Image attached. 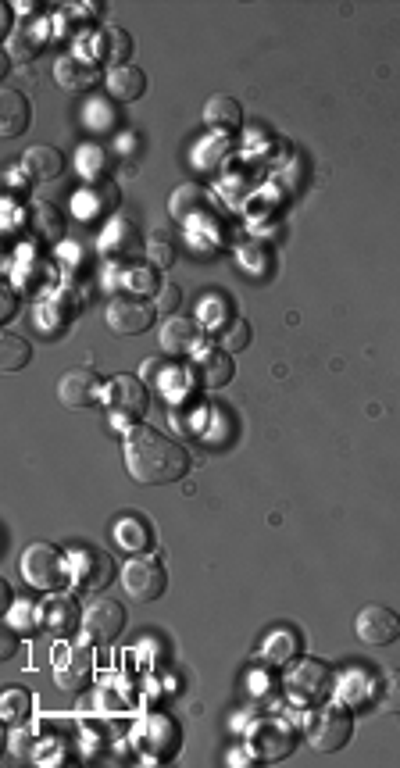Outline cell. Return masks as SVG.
<instances>
[{"label": "cell", "mask_w": 400, "mask_h": 768, "mask_svg": "<svg viewBox=\"0 0 400 768\" xmlns=\"http://www.w3.org/2000/svg\"><path fill=\"white\" fill-rule=\"evenodd\" d=\"M29 101L18 90L0 93V133L4 136H22L29 129Z\"/></svg>", "instance_id": "cell-26"}, {"label": "cell", "mask_w": 400, "mask_h": 768, "mask_svg": "<svg viewBox=\"0 0 400 768\" xmlns=\"http://www.w3.org/2000/svg\"><path fill=\"white\" fill-rule=\"evenodd\" d=\"M136 740H140V751L150 761H165L179 751V726H172L168 718H150V722L140 726Z\"/></svg>", "instance_id": "cell-14"}, {"label": "cell", "mask_w": 400, "mask_h": 768, "mask_svg": "<svg viewBox=\"0 0 400 768\" xmlns=\"http://www.w3.org/2000/svg\"><path fill=\"white\" fill-rule=\"evenodd\" d=\"M90 51H93V58L97 61L118 68L125 58H129V54H133V36L125 33V29H118V26H104L97 36H93Z\"/></svg>", "instance_id": "cell-20"}, {"label": "cell", "mask_w": 400, "mask_h": 768, "mask_svg": "<svg viewBox=\"0 0 400 768\" xmlns=\"http://www.w3.org/2000/svg\"><path fill=\"white\" fill-rule=\"evenodd\" d=\"M0 365H4V372H22L29 361H33V347L22 340V336L15 333H4V340H0Z\"/></svg>", "instance_id": "cell-33"}, {"label": "cell", "mask_w": 400, "mask_h": 768, "mask_svg": "<svg viewBox=\"0 0 400 768\" xmlns=\"http://www.w3.org/2000/svg\"><path fill=\"white\" fill-rule=\"evenodd\" d=\"M104 401H108L111 418L125 426V422L147 415V386L136 376H115L111 383H104Z\"/></svg>", "instance_id": "cell-5"}, {"label": "cell", "mask_w": 400, "mask_h": 768, "mask_svg": "<svg viewBox=\"0 0 400 768\" xmlns=\"http://www.w3.org/2000/svg\"><path fill=\"white\" fill-rule=\"evenodd\" d=\"M18 651V640H15V633H4V643H0V654L4 658H11V654Z\"/></svg>", "instance_id": "cell-44"}, {"label": "cell", "mask_w": 400, "mask_h": 768, "mask_svg": "<svg viewBox=\"0 0 400 768\" xmlns=\"http://www.w3.org/2000/svg\"><path fill=\"white\" fill-rule=\"evenodd\" d=\"M179 304H183V290H179L175 283H165V286H161V290H158V311L172 315V311L179 308Z\"/></svg>", "instance_id": "cell-39"}, {"label": "cell", "mask_w": 400, "mask_h": 768, "mask_svg": "<svg viewBox=\"0 0 400 768\" xmlns=\"http://www.w3.org/2000/svg\"><path fill=\"white\" fill-rule=\"evenodd\" d=\"M193 376L200 379V386H208V390H218L233 379V358L222 351V347H200L193 351Z\"/></svg>", "instance_id": "cell-16"}, {"label": "cell", "mask_w": 400, "mask_h": 768, "mask_svg": "<svg viewBox=\"0 0 400 768\" xmlns=\"http://www.w3.org/2000/svg\"><path fill=\"white\" fill-rule=\"evenodd\" d=\"M118 201H122L118 186H111V183H90L83 193H79V197H75V211H79V218L111 215V211L118 208Z\"/></svg>", "instance_id": "cell-23"}, {"label": "cell", "mask_w": 400, "mask_h": 768, "mask_svg": "<svg viewBox=\"0 0 400 768\" xmlns=\"http://www.w3.org/2000/svg\"><path fill=\"white\" fill-rule=\"evenodd\" d=\"M25 708H29V697H25L22 690H8V697H4V718L18 722V718L25 715Z\"/></svg>", "instance_id": "cell-37"}, {"label": "cell", "mask_w": 400, "mask_h": 768, "mask_svg": "<svg viewBox=\"0 0 400 768\" xmlns=\"http://www.w3.org/2000/svg\"><path fill=\"white\" fill-rule=\"evenodd\" d=\"M29 226H33V236H40V240H61L65 236V215L50 201H33Z\"/></svg>", "instance_id": "cell-28"}, {"label": "cell", "mask_w": 400, "mask_h": 768, "mask_svg": "<svg viewBox=\"0 0 400 768\" xmlns=\"http://www.w3.org/2000/svg\"><path fill=\"white\" fill-rule=\"evenodd\" d=\"M372 701L383 715H400V668H386L383 676L375 679Z\"/></svg>", "instance_id": "cell-30"}, {"label": "cell", "mask_w": 400, "mask_h": 768, "mask_svg": "<svg viewBox=\"0 0 400 768\" xmlns=\"http://www.w3.org/2000/svg\"><path fill=\"white\" fill-rule=\"evenodd\" d=\"M354 633L365 647H390L400 640V615L386 604H368L354 622Z\"/></svg>", "instance_id": "cell-9"}, {"label": "cell", "mask_w": 400, "mask_h": 768, "mask_svg": "<svg viewBox=\"0 0 400 768\" xmlns=\"http://www.w3.org/2000/svg\"><path fill=\"white\" fill-rule=\"evenodd\" d=\"M154 315H158V308H154L150 301H143L140 293H118V297L108 301V311H104L108 326L122 336L147 333V329L154 326Z\"/></svg>", "instance_id": "cell-4"}, {"label": "cell", "mask_w": 400, "mask_h": 768, "mask_svg": "<svg viewBox=\"0 0 400 768\" xmlns=\"http://www.w3.org/2000/svg\"><path fill=\"white\" fill-rule=\"evenodd\" d=\"M143 247H147V240H143L136 222H129V218L108 222V229H104V236H100V251H104V258H111V261L133 258V254H140Z\"/></svg>", "instance_id": "cell-13"}, {"label": "cell", "mask_w": 400, "mask_h": 768, "mask_svg": "<svg viewBox=\"0 0 400 768\" xmlns=\"http://www.w3.org/2000/svg\"><path fill=\"white\" fill-rule=\"evenodd\" d=\"M218 347H222L225 354H240L250 347V326L243 322V318H229V322H222V329H218Z\"/></svg>", "instance_id": "cell-34"}, {"label": "cell", "mask_w": 400, "mask_h": 768, "mask_svg": "<svg viewBox=\"0 0 400 768\" xmlns=\"http://www.w3.org/2000/svg\"><path fill=\"white\" fill-rule=\"evenodd\" d=\"M125 629V608L111 597H97L83 611V633L90 643H111Z\"/></svg>", "instance_id": "cell-10"}, {"label": "cell", "mask_w": 400, "mask_h": 768, "mask_svg": "<svg viewBox=\"0 0 400 768\" xmlns=\"http://www.w3.org/2000/svg\"><path fill=\"white\" fill-rule=\"evenodd\" d=\"M36 611L29 608V604H15V611H11V622H15L18 629H33L36 626Z\"/></svg>", "instance_id": "cell-41"}, {"label": "cell", "mask_w": 400, "mask_h": 768, "mask_svg": "<svg viewBox=\"0 0 400 768\" xmlns=\"http://www.w3.org/2000/svg\"><path fill=\"white\" fill-rule=\"evenodd\" d=\"M125 468L129 476L143 486H165L186 476L190 468V454L183 443L168 440L165 433L150 426H136L125 436Z\"/></svg>", "instance_id": "cell-1"}, {"label": "cell", "mask_w": 400, "mask_h": 768, "mask_svg": "<svg viewBox=\"0 0 400 768\" xmlns=\"http://www.w3.org/2000/svg\"><path fill=\"white\" fill-rule=\"evenodd\" d=\"M22 172L29 179H36V183H54V179L65 172V154H61L58 147H47V143L29 147V151L22 154Z\"/></svg>", "instance_id": "cell-18"}, {"label": "cell", "mask_w": 400, "mask_h": 768, "mask_svg": "<svg viewBox=\"0 0 400 768\" xmlns=\"http://www.w3.org/2000/svg\"><path fill=\"white\" fill-rule=\"evenodd\" d=\"M350 733H354V718H350V711L340 708V704H318V708L308 711V718H304V736H308L311 747L322 754L343 751L350 743Z\"/></svg>", "instance_id": "cell-2"}, {"label": "cell", "mask_w": 400, "mask_h": 768, "mask_svg": "<svg viewBox=\"0 0 400 768\" xmlns=\"http://www.w3.org/2000/svg\"><path fill=\"white\" fill-rule=\"evenodd\" d=\"M111 533H115V543L122 547V551H133V554H140L150 543V533L140 518H122V522H115Z\"/></svg>", "instance_id": "cell-32"}, {"label": "cell", "mask_w": 400, "mask_h": 768, "mask_svg": "<svg viewBox=\"0 0 400 768\" xmlns=\"http://www.w3.org/2000/svg\"><path fill=\"white\" fill-rule=\"evenodd\" d=\"M200 326L193 322V318H175L168 315L165 318V326H161V351L165 354H193L200 351Z\"/></svg>", "instance_id": "cell-17"}, {"label": "cell", "mask_w": 400, "mask_h": 768, "mask_svg": "<svg viewBox=\"0 0 400 768\" xmlns=\"http://www.w3.org/2000/svg\"><path fill=\"white\" fill-rule=\"evenodd\" d=\"M18 286L29 293H43L50 283H54V268H50V261H40V258H22V265H18L15 272Z\"/></svg>", "instance_id": "cell-31"}, {"label": "cell", "mask_w": 400, "mask_h": 768, "mask_svg": "<svg viewBox=\"0 0 400 768\" xmlns=\"http://www.w3.org/2000/svg\"><path fill=\"white\" fill-rule=\"evenodd\" d=\"M15 311H18V297H15V290H4V293H0V318L8 322V318H15Z\"/></svg>", "instance_id": "cell-43"}, {"label": "cell", "mask_w": 400, "mask_h": 768, "mask_svg": "<svg viewBox=\"0 0 400 768\" xmlns=\"http://www.w3.org/2000/svg\"><path fill=\"white\" fill-rule=\"evenodd\" d=\"M93 679V654L83 643H61L54 651V683L61 690H86Z\"/></svg>", "instance_id": "cell-7"}, {"label": "cell", "mask_w": 400, "mask_h": 768, "mask_svg": "<svg viewBox=\"0 0 400 768\" xmlns=\"http://www.w3.org/2000/svg\"><path fill=\"white\" fill-rule=\"evenodd\" d=\"M129 286H133V290H154V286H158V276H154L147 265H133L129 268Z\"/></svg>", "instance_id": "cell-40"}, {"label": "cell", "mask_w": 400, "mask_h": 768, "mask_svg": "<svg viewBox=\"0 0 400 768\" xmlns=\"http://www.w3.org/2000/svg\"><path fill=\"white\" fill-rule=\"evenodd\" d=\"M54 79H58L61 90H90L93 79H97V68H93L90 58H83V54H65V58L54 65Z\"/></svg>", "instance_id": "cell-21"}, {"label": "cell", "mask_w": 400, "mask_h": 768, "mask_svg": "<svg viewBox=\"0 0 400 768\" xmlns=\"http://www.w3.org/2000/svg\"><path fill=\"white\" fill-rule=\"evenodd\" d=\"M115 576H118V565L108 551L90 547V551H79L72 558V579L79 590H104V586H111Z\"/></svg>", "instance_id": "cell-11"}, {"label": "cell", "mask_w": 400, "mask_h": 768, "mask_svg": "<svg viewBox=\"0 0 400 768\" xmlns=\"http://www.w3.org/2000/svg\"><path fill=\"white\" fill-rule=\"evenodd\" d=\"M75 315H79V301H75V293H68V290L50 293L47 301H43V308H40L43 333H58V329H65Z\"/></svg>", "instance_id": "cell-24"}, {"label": "cell", "mask_w": 400, "mask_h": 768, "mask_svg": "<svg viewBox=\"0 0 400 768\" xmlns=\"http://www.w3.org/2000/svg\"><path fill=\"white\" fill-rule=\"evenodd\" d=\"M147 258L158 268H168L175 261V240L168 229H154V233L147 236Z\"/></svg>", "instance_id": "cell-35"}, {"label": "cell", "mask_w": 400, "mask_h": 768, "mask_svg": "<svg viewBox=\"0 0 400 768\" xmlns=\"http://www.w3.org/2000/svg\"><path fill=\"white\" fill-rule=\"evenodd\" d=\"M43 626H47V633L54 636H68L75 633V629L83 626V618H79V604L72 601V597H50L47 604H43Z\"/></svg>", "instance_id": "cell-22"}, {"label": "cell", "mask_w": 400, "mask_h": 768, "mask_svg": "<svg viewBox=\"0 0 400 768\" xmlns=\"http://www.w3.org/2000/svg\"><path fill=\"white\" fill-rule=\"evenodd\" d=\"M58 397L65 408H90L97 397H104V383L93 368H68L58 383Z\"/></svg>", "instance_id": "cell-12"}, {"label": "cell", "mask_w": 400, "mask_h": 768, "mask_svg": "<svg viewBox=\"0 0 400 768\" xmlns=\"http://www.w3.org/2000/svg\"><path fill=\"white\" fill-rule=\"evenodd\" d=\"M122 586L133 601L147 604V601H158L161 593H165L168 576L154 558H133L122 565Z\"/></svg>", "instance_id": "cell-8"}, {"label": "cell", "mask_w": 400, "mask_h": 768, "mask_svg": "<svg viewBox=\"0 0 400 768\" xmlns=\"http://www.w3.org/2000/svg\"><path fill=\"white\" fill-rule=\"evenodd\" d=\"M43 43H47V33H43V29H33V26L11 29V36H8L11 61H33L36 54L43 51Z\"/></svg>", "instance_id": "cell-29"}, {"label": "cell", "mask_w": 400, "mask_h": 768, "mask_svg": "<svg viewBox=\"0 0 400 768\" xmlns=\"http://www.w3.org/2000/svg\"><path fill=\"white\" fill-rule=\"evenodd\" d=\"M293 654H297V636L293 633H275L272 640L265 643V661H275V665H283V661H290Z\"/></svg>", "instance_id": "cell-36"}, {"label": "cell", "mask_w": 400, "mask_h": 768, "mask_svg": "<svg viewBox=\"0 0 400 768\" xmlns=\"http://www.w3.org/2000/svg\"><path fill=\"white\" fill-rule=\"evenodd\" d=\"M100 158H104V154H100L97 147H83V151H79V165H83V172H97Z\"/></svg>", "instance_id": "cell-42"}, {"label": "cell", "mask_w": 400, "mask_h": 768, "mask_svg": "<svg viewBox=\"0 0 400 768\" xmlns=\"http://www.w3.org/2000/svg\"><path fill=\"white\" fill-rule=\"evenodd\" d=\"M65 558H61L58 547H50V543H29L22 551V576L29 586L36 590H58L65 583Z\"/></svg>", "instance_id": "cell-3"}, {"label": "cell", "mask_w": 400, "mask_h": 768, "mask_svg": "<svg viewBox=\"0 0 400 768\" xmlns=\"http://www.w3.org/2000/svg\"><path fill=\"white\" fill-rule=\"evenodd\" d=\"M108 90L118 104H133V101H140L143 90H147V76L133 65H118L108 72Z\"/></svg>", "instance_id": "cell-25"}, {"label": "cell", "mask_w": 400, "mask_h": 768, "mask_svg": "<svg viewBox=\"0 0 400 768\" xmlns=\"http://www.w3.org/2000/svg\"><path fill=\"white\" fill-rule=\"evenodd\" d=\"M168 208H172V215L179 218V222H193V218L211 215V201L204 197L200 186H179V190L172 193Z\"/></svg>", "instance_id": "cell-27"}, {"label": "cell", "mask_w": 400, "mask_h": 768, "mask_svg": "<svg viewBox=\"0 0 400 768\" xmlns=\"http://www.w3.org/2000/svg\"><path fill=\"white\" fill-rule=\"evenodd\" d=\"M293 729L283 722H261L258 729H250V751L261 761H283L293 751Z\"/></svg>", "instance_id": "cell-15"}, {"label": "cell", "mask_w": 400, "mask_h": 768, "mask_svg": "<svg viewBox=\"0 0 400 768\" xmlns=\"http://www.w3.org/2000/svg\"><path fill=\"white\" fill-rule=\"evenodd\" d=\"M215 154H229L225 140H215V143H208V147H197V165L200 168H218L222 165V158H215Z\"/></svg>", "instance_id": "cell-38"}, {"label": "cell", "mask_w": 400, "mask_h": 768, "mask_svg": "<svg viewBox=\"0 0 400 768\" xmlns=\"http://www.w3.org/2000/svg\"><path fill=\"white\" fill-rule=\"evenodd\" d=\"M333 690V672L322 661H300L286 672V693L297 704H318Z\"/></svg>", "instance_id": "cell-6"}, {"label": "cell", "mask_w": 400, "mask_h": 768, "mask_svg": "<svg viewBox=\"0 0 400 768\" xmlns=\"http://www.w3.org/2000/svg\"><path fill=\"white\" fill-rule=\"evenodd\" d=\"M204 122H208V129H215L218 136L236 133V129L243 126L240 101H236V97H229V93H215V97L204 104Z\"/></svg>", "instance_id": "cell-19"}]
</instances>
